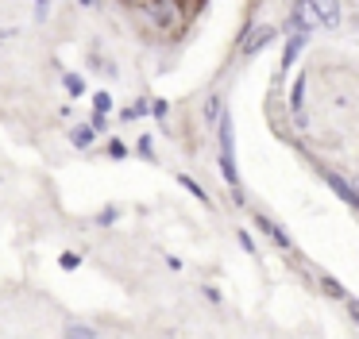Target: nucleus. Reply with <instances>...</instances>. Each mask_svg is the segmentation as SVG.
I'll use <instances>...</instances> for the list:
<instances>
[{
    "instance_id": "obj_4",
    "label": "nucleus",
    "mask_w": 359,
    "mask_h": 339,
    "mask_svg": "<svg viewBox=\"0 0 359 339\" xmlns=\"http://www.w3.org/2000/svg\"><path fill=\"white\" fill-rule=\"evenodd\" d=\"M320 174H325V185H328V189H332V193H336V197H340L348 208H355V212H359V189H355V181L340 177L336 170H320Z\"/></svg>"
},
{
    "instance_id": "obj_19",
    "label": "nucleus",
    "mask_w": 359,
    "mask_h": 339,
    "mask_svg": "<svg viewBox=\"0 0 359 339\" xmlns=\"http://www.w3.org/2000/svg\"><path fill=\"white\" fill-rule=\"evenodd\" d=\"M58 266H62V270H78L81 266V254L78 251H62V254H58Z\"/></svg>"
},
{
    "instance_id": "obj_21",
    "label": "nucleus",
    "mask_w": 359,
    "mask_h": 339,
    "mask_svg": "<svg viewBox=\"0 0 359 339\" xmlns=\"http://www.w3.org/2000/svg\"><path fill=\"white\" fill-rule=\"evenodd\" d=\"M89 123H93L97 135H104V131H109V116H104V112H93V116H89Z\"/></svg>"
},
{
    "instance_id": "obj_9",
    "label": "nucleus",
    "mask_w": 359,
    "mask_h": 339,
    "mask_svg": "<svg viewBox=\"0 0 359 339\" xmlns=\"http://www.w3.org/2000/svg\"><path fill=\"white\" fill-rule=\"evenodd\" d=\"M317 12H320V27L328 31L340 27V0H317Z\"/></svg>"
},
{
    "instance_id": "obj_2",
    "label": "nucleus",
    "mask_w": 359,
    "mask_h": 339,
    "mask_svg": "<svg viewBox=\"0 0 359 339\" xmlns=\"http://www.w3.org/2000/svg\"><path fill=\"white\" fill-rule=\"evenodd\" d=\"M278 35H282V31L271 27V23H248V27L240 31V39H236V50H240L243 58H255V54L266 50Z\"/></svg>"
},
{
    "instance_id": "obj_8",
    "label": "nucleus",
    "mask_w": 359,
    "mask_h": 339,
    "mask_svg": "<svg viewBox=\"0 0 359 339\" xmlns=\"http://www.w3.org/2000/svg\"><path fill=\"white\" fill-rule=\"evenodd\" d=\"M97 143V131H93V123H78V127H70V146L74 151H89V146Z\"/></svg>"
},
{
    "instance_id": "obj_22",
    "label": "nucleus",
    "mask_w": 359,
    "mask_h": 339,
    "mask_svg": "<svg viewBox=\"0 0 359 339\" xmlns=\"http://www.w3.org/2000/svg\"><path fill=\"white\" fill-rule=\"evenodd\" d=\"M50 15V0H35V23H47Z\"/></svg>"
},
{
    "instance_id": "obj_3",
    "label": "nucleus",
    "mask_w": 359,
    "mask_h": 339,
    "mask_svg": "<svg viewBox=\"0 0 359 339\" xmlns=\"http://www.w3.org/2000/svg\"><path fill=\"white\" fill-rule=\"evenodd\" d=\"M320 27V12H317V0H294V8H290L286 15V35H294V31H313Z\"/></svg>"
},
{
    "instance_id": "obj_13",
    "label": "nucleus",
    "mask_w": 359,
    "mask_h": 339,
    "mask_svg": "<svg viewBox=\"0 0 359 339\" xmlns=\"http://www.w3.org/2000/svg\"><path fill=\"white\" fill-rule=\"evenodd\" d=\"M178 185H186V193H189V197H197L201 205H209V193H205V189H201V185H197L189 174H178Z\"/></svg>"
},
{
    "instance_id": "obj_7",
    "label": "nucleus",
    "mask_w": 359,
    "mask_h": 339,
    "mask_svg": "<svg viewBox=\"0 0 359 339\" xmlns=\"http://www.w3.org/2000/svg\"><path fill=\"white\" fill-rule=\"evenodd\" d=\"M305 39H309V31H294V35L286 39V50H282V74H286V69H294V62H297V54H302Z\"/></svg>"
},
{
    "instance_id": "obj_25",
    "label": "nucleus",
    "mask_w": 359,
    "mask_h": 339,
    "mask_svg": "<svg viewBox=\"0 0 359 339\" xmlns=\"http://www.w3.org/2000/svg\"><path fill=\"white\" fill-rule=\"evenodd\" d=\"M348 312H351V320H359V300H348Z\"/></svg>"
},
{
    "instance_id": "obj_5",
    "label": "nucleus",
    "mask_w": 359,
    "mask_h": 339,
    "mask_svg": "<svg viewBox=\"0 0 359 339\" xmlns=\"http://www.w3.org/2000/svg\"><path fill=\"white\" fill-rule=\"evenodd\" d=\"M224 112H228V108H224V92H209L205 104H201V123L217 131V123H220V116H224Z\"/></svg>"
},
{
    "instance_id": "obj_12",
    "label": "nucleus",
    "mask_w": 359,
    "mask_h": 339,
    "mask_svg": "<svg viewBox=\"0 0 359 339\" xmlns=\"http://www.w3.org/2000/svg\"><path fill=\"white\" fill-rule=\"evenodd\" d=\"M116 220H120V208H116V205H104L101 212L93 216V223H97V228H112Z\"/></svg>"
},
{
    "instance_id": "obj_6",
    "label": "nucleus",
    "mask_w": 359,
    "mask_h": 339,
    "mask_svg": "<svg viewBox=\"0 0 359 339\" xmlns=\"http://www.w3.org/2000/svg\"><path fill=\"white\" fill-rule=\"evenodd\" d=\"M251 220H255V228H259V231H263V235H271V239H274V243H278V247H282V251H294V243H290V235H286V231H282V228H278V223H274V220H271V216H263V212H255V216H251Z\"/></svg>"
},
{
    "instance_id": "obj_11",
    "label": "nucleus",
    "mask_w": 359,
    "mask_h": 339,
    "mask_svg": "<svg viewBox=\"0 0 359 339\" xmlns=\"http://www.w3.org/2000/svg\"><path fill=\"white\" fill-rule=\"evenodd\" d=\"M305 108V74L294 77V89H290V112H302Z\"/></svg>"
},
{
    "instance_id": "obj_24",
    "label": "nucleus",
    "mask_w": 359,
    "mask_h": 339,
    "mask_svg": "<svg viewBox=\"0 0 359 339\" xmlns=\"http://www.w3.org/2000/svg\"><path fill=\"white\" fill-rule=\"evenodd\" d=\"M240 247H243V251H248V254H255V239H251L248 231H240Z\"/></svg>"
},
{
    "instance_id": "obj_10",
    "label": "nucleus",
    "mask_w": 359,
    "mask_h": 339,
    "mask_svg": "<svg viewBox=\"0 0 359 339\" xmlns=\"http://www.w3.org/2000/svg\"><path fill=\"white\" fill-rule=\"evenodd\" d=\"M62 89H66V97H70V100L86 97V77L74 74V69H66V74H62Z\"/></svg>"
},
{
    "instance_id": "obj_14",
    "label": "nucleus",
    "mask_w": 359,
    "mask_h": 339,
    "mask_svg": "<svg viewBox=\"0 0 359 339\" xmlns=\"http://www.w3.org/2000/svg\"><path fill=\"white\" fill-rule=\"evenodd\" d=\"M104 154H109L112 162H124L128 158V143L124 139H109V143H104Z\"/></svg>"
},
{
    "instance_id": "obj_17",
    "label": "nucleus",
    "mask_w": 359,
    "mask_h": 339,
    "mask_svg": "<svg viewBox=\"0 0 359 339\" xmlns=\"http://www.w3.org/2000/svg\"><path fill=\"white\" fill-rule=\"evenodd\" d=\"M93 112H104V116L112 112V97H109L104 89H97V92H93Z\"/></svg>"
},
{
    "instance_id": "obj_20",
    "label": "nucleus",
    "mask_w": 359,
    "mask_h": 339,
    "mask_svg": "<svg viewBox=\"0 0 359 339\" xmlns=\"http://www.w3.org/2000/svg\"><path fill=\"white\" fill-rule=\"evenodd\" d=\"M151 116H155V120L163 123L166 116H170V104H166V100H151Z\"/></svg>"
},
{
    "instance_id": "obj_18",
    "label": "nucleus",
    "mask_w": 359,
    "mask_h": 339,
    "mask_svg": "<svg viewBox=\"0 0 359 339\" xmlns=\"http://www.w3.org/2000/svg\"><path fill=\"white\" fill-rule=\"evenodd\" d=\"M135 151H140V158L155 162V143H151V135H140V143H135Z\"/></svg>"
},
{
    "instance_id": "obj_26",
    "label": "nucleus",
    "mask_w": 359,
    "mask_h": 339,
    "mask_svg": "<svg viewBox=\"0 0 359 339\" xmlns=\"http://www.w3.org/2000/svg\"><path fill=\"white\" fill-rule=\"evenodd\" d=\"M101 0H78V8H97Z\"/></svg>"
},
{
    "instance_id": "obj_23",
    "label": "nucleus",
    "mask_w": 359,
    "mask_h": 339,
    "mask_svg": "<svg viewBox=\"0 0 359 339\" xmlns=\"http://www.w3.org/2000/svg\"><path fill=\"white\" fill-rule=\"evenodd\" d=\"M132 120H140V108H135V104L120 108V123H132Z\"/></svg>"
},
{
    "instance_id": "obj_16",
    "label": "nucleus",
    "mask_w": 359,
    "mask_h": 339,
    "mask_svg": "<svg viewBox=\"0 0 359 339\" xmlns=\"http://www.w3.org/2000/svg\"><path fill=\"white\" fill-rule=\"evenodd\" d=\"M320 289H325V293H328V297H336V300H344V297H348V293H344V285H340V282H336V277H328V274H325V277H320Z\"/></svg>"
},
{
    "instance_id": "obj_15",
    "label": "nucleus",
    "mask_w": 359,
    "mask_h": 339,
    "mask_svg": "<svg viewBox=\"0 0 359 339\" xmlns=\"http://www.w3.org/2000/svg\"><path fill=\"white\" fill-rule=\"evenodd\" d=\"M66 335L70 339H97V328H89V324H66Z\"/></svg>"
},
{
    "instance_id": "obj_1",
    "label": "nucleus",
    "mask_w": 359,
    "mask_h": 339,
    "mask_svg": "<svg viewBox=\"0 0 359 339\" xmlns=\"http://www.w3.org/2000/svg\"><path fill=\"white\" fill-rule=\"evenodd\" d=\"M143 20L151 23L155 31H166V35H178L182 27L189 23V12L182 0H143Z\"/></svg>"
}]
</instances>
